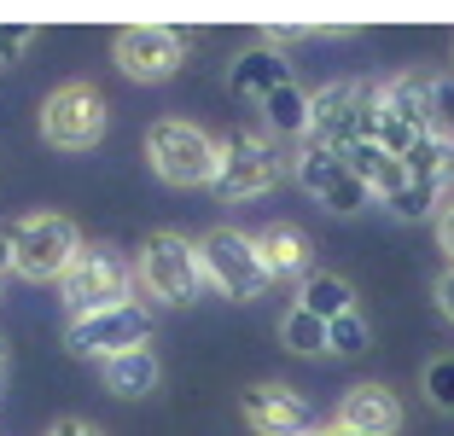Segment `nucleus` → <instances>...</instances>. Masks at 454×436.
I'll return each instance as SVG.
<instances>
[{
    "instance_id": "7",
    "label": "nucleus",
    "mask_w": 454,
    "mask_h": 436,
    "mask_svg": "<svg viewBox=\"0 0 454 436\" xmlns=\"http://www.w3.org/2000/svg\"><path fill=\"white\" fill-rule=\"evenodd\" d=\"M41 134H47V145H59V152H88V145L106 140V99H99L94 82H65V88L47 93Z\"/></svg>"
},
{
    "instance_id": "15",
    "label": "nucleus",
    "mask_w": 454,
    "mask_h": 436,
    "mask_svg": "<svg viewBox=\"0 0 454 436\" xmlns=\"http://www.w3.org/2000/svg\"><path fill=\"white\" fill-rule=\"evenodd\" d=\"M344 158H349V169L367 181V192H373V199H385V204H396L402 192L414 186V181H408V163H402L396 152H385L379 140H356Z\"/></svg>"
},
{
    "instance_id": "8",
    "label": "nucleus",
    "mask_w": 454,
    "mask_h": 436,
    "mask_svg": "<svg viewBox=\"0 0 454 436\" xmlns=\"http://www.w3.org/2000/svg\"><path fill=\"white\" fill-rule=\"evenodd\" d=\"M274 181H280V152H274L262 134H227L222 140V163H215V181H210L215 199L222 204L262 199Z\"/></svg>"
},
{
    "instance_id": "22",
    "label": "nucleus",
    "mask_w": 454,
    "mask_h": 436,
    "mask_svg": "<svg viewBox=\"0 0 454 436\" xmlns=\"http://www.w3.org/2000/svg\"><path fill=\"white\" fill-rule=\"evenodd\" d=\"M280 338H286V349H297V355H321L326 349V320L309 315V308H292V315L280 320Z\"/></svg>"
},
{
    "instance_id": "18",
    "label": "nucleus",
    "mask_w": 454,
    "mask_h": 436,
    "mask_svg": "<svg viewBox=\"0 0 454 436\" xmlns=\"http://www.w3.org/2000/svg\"><path fill=\"white\" fill-rule=\"evenodd\" d=\"M99 378H106L111 396H152V390H158V378H163V367H158V355H152V349H129V355L99 361Z\"/></svg>"
},
{
    "instance_id": "27",
    "label": "nucleus",
    "mask_w": 454,
    "mask_h": 436,
    "mask_svg": "<svg viewBox=\"0 0 454 436\" xmlns=\"http://www.w3.org/2000/svg\"><path fill=\"white\" fill-rule=\"evenodd\" d=\"M437 245H442V256H449V268H454V204H442V215H437Z\"/></svg>"
},
{
    "instance_id": "2",
    "label": "nucleus",
    "mask_w": 454,
    "mask_h": 436,
    "mask_svg": "<svg viewBox=\"0 0 454 436\" xmlns=\"http://www.w3.org/2000/svg\"><path fill=\"white\" fill-rule=\"evenodd\" d=\"M437 128V82L402 70L373 93V140L396 158H408L426 134Z\"/></svg>"
},
{
    "instance_id": "13",
    "label": "nucleus",
    "mask_w": 454,
    "mask_h": 436,
    "mask_svg": "<svg viewBox=\"0 0 454 436\" xmlns=\"http://www.w3.org/2000/svg\"><path fill=\"white\" fill-rule=\"evenodd\" d=\"M239 413L256 436H309V424H315L309 401L297 396V390H286V384H251Z\"/></svg>"
},
{
    "instance_id": "30",
    "label": "nucleus",
    "mask_w": 454,
    "mask_h": 436,
    "mask_svg": "<svg viewBox=\"0 0 454 436\" xmlns=\"http://www.w3.org/2000/svg\"><path fill=\"white\" fill-rule=\"evenodd\" d=\"M6 268H12V256H6V238H0V274H6Z\"/></svg>"
},
{
    "instance_id": "14",
    "label": "nucleus",
    "mask_w": 454,
    "mask_h": 436,
    "mask_svg": "<svg viewBox=\"0 0 454 436\" xmlns=\"http://www.w3.org/2000/svg\"><path fill=\"white\" fill-rule=\"evenodd\" d=\"M333 424L349 431V436H396L402 401H396V390H385V384H356V390H344Z\"/></svg>"
},
{
    "instance_id": "5",
    "label": "nucleus",
    "mask_w": 454,
    "mask_h": 436,
    "mask_svg": "<svg viewBox=\"0 0 454 436\" xmlns=\"http://www.w3.org/2000/svg\"><path fill=\"white\" fill-rule=\"evenodd\" d=\"M373 93L367 82H333L309 99V145L349 152L356 140H373Z\"/></svg>"
},
{
    "instance_id": "23",
    "label": "nucleus",
    "mask_w": 454,
    "mask_h": 436,
    "mask_svg": "<svg viewBox=\"0 0 454 436\" xmlns=\"http://www.w3.org/2000/svg\"><path fill=\"white\" fill-rule=\"evenodd\" d=\"M326 349H333V355H361V349H367V320L361 315L333 320V326H326Z\"/></svg>"
},
{
    "instance_id": "32",
    "label": "nucleus",
    "mask_w": 454,
    "mask_h": 436,
    "mask_svg": "<svg viewBox=\"0 0 454 436\" xmlns=\"http://www.w3.org/2000/svg\"><path fill=\"white\" fill-rule=\"evenodd\" d=\"M321 436H349V431H338V424H333V431H321Z\"/></svg>"
},
{
    "instance_id": "6",
    "label": "nucleus",
    "mask_w": 454,
    "mask_h": 436,
    "mask_svg": "<svg viewBox=\"0 0 454 436\" xmlns=\"http://www.w3.org/2000/svg\"><path fill=\"white\" fill-rule=\"evenodd\" d=\"M199 256H204V279H210L222 297H233V303H251V297H262L274 279H268V262L262 251H256L251 233H233V227H215V233L199 238Z\"/></svg>"
},
{
    "instance_id": "1",
    "label": "nucleus",
    "mask_w": 454,
    "mask_h": 436,
    "mask_svg": "<svg viewBox=\"0 0 454 436\" xmlns=\"http://www.w3.org/2000/svg\"><path fill=\"white\" fill-rule=\"evenodd\" d=\"M88 251L76 233V222L70 215H53V210H35V215H18L12 227H6V256H12V274L18 279H35V285H47V279H65L70 262Z\"/></svg>"
},
{
    "instance_id": "3",
    "label": "nucleus",
    "mask_w": 454,
    "mask_h": 436,
    "mask_svg": "<svg viewBox=\"0 0 454 436\" xmlns=\"http://www.w3.org/2000/svg\"><path fill=\"white\" fill-rule=\"evenodd\" d=\"M146 158L163 186H210L215 163H222V140H210L187 117H158L146 128Z\"/></svg>"
},
{
    "instance_id": "25",
    "label": "nucleus",
    "mask_w": 454,
    "mask_h": 436,
    "mask_svg": "<svg viewBox=\"0 0 454 436\" xmlns=\"http://www.w3.org/2000/svg\"><path fill=\"white\" fill-rule=\"evenodd\" d=\"M29 41H35V29H29V24H0V65H12Z\"/></svg>"
},
{
    "instance_id": "19",
    "label": "nucleus",
    "mask_w": 454,
    "mask_h": 436,
    "mask_svg": "<svg viewBox=\"0 0 454 436\" xmlns=\"http://www.w3.org/2000/svg\"><path fill=\"white\" fill-rule=\"evenodd\" d=\"M233 88L251 93V99H268V93L292 88V65H286V53H274V47H251V53L233 65Z\"/></svg>"
},
{
    "instance_id": "24",
    "label": "nucleus",
    "mask_w": 454,
    "mask_h": 436,
    "mask_svg": "<svg viewBox=\"0 0 454 436\" xmlns=\"http://www.w3.org/2000/svg\"><path fill=\"white\" fill-rule=\"evenodd\" d=\"M426 396L437 401L442 413H454V355H437L426 367Z\"/></svg>"
},
{
    "instance_id": "28",
    "label": "nucleus",
    "mask_w": 454,
    "mask_h": 436,
    "mask_svg": "<svg viewBox=\"0 0 454 436\" xmlns=\"http://www.w3.org/2000/svg\"><path fill=\"white\" fill-rule=\"evenodd\" d=\"M47 436H106V431H99V424H88V419H59Z\"/></svg>"
},
{
    "instance_id": "4",
    "label": "nucleus",
    "mask_w": 454,
    "mask_h": 436,
    "mask_svg": "<svg viewBox=\"0 0 454 436\" xmlns=\"http://www.w3.org/2000/svg\"><path fill=\"white\" fill-rule=\"evenodd\" d=\"M134 274H140L146 297H158V303H169V308L199 303V291L210 285L199 245H187L181 233H152L146 245H140V268H134Z\"/></svg>"
},
{
    "instance_id": "17",
    "label": "nucleus",
    "mask_w": 454,
    "mask_h": 436,
    "mask_svg": "<svg viewBox=\"0 0 454 436\" xmlns=\"http://www.w3.org/2000/svg\"><path fill=\"white\" fill-rule=\"evenodd\" d=\"M402 163H408V181L442 199V192L454 186V134H437V128H431V134H426V140H419Z\"/></svg>"
},
{
    "instance_id": "21",
    "label": "nucleus",
    "mask_w": 454,
    "mask_h": 436,
    "mask_svg": "<svg viewBox=\"0 0 454 436\" xmlns=\"http://www.w3.org/2000/svg\"><path fill=\"white\" fill-rule=\"evenodd\" d=\"M309 99H315V93H303V88L292 82V88L268 93L262 111H268V122H274L280 134H303V140H309Z\"/></svg>"
},
{
    "instance_id": "11",
    "label": "nucleus",
    "mask_w": 454,
    "mask_h": 436,
    "mask_svg": "<svg viewBox=\"0 0 454 436\" xmlns=\"http://www.w3.org/2000/svg\"><path fill=\"white\" fill-rule=\"evenodd\" d=\"M111 53H117V70L129 82H169L187 58V35L169 24H129L117 29Z\"/></svg>"
},
{
    "instance_id": "12",
    "label": "nucleus",
    "mask_w": 454,
    "mask_h": 436,
    "mask_svg": "<svg viewBox=\"0 0 454 436\" xmlns=\"http://www.w3.org/2000/svg\"><path fill=\"white\" fill-rule=\"evenodd\" d=\"M297 181H303L309 199L333 204L338 215H356L361 204L373 199V192H367V181L349 169L344 152H326V145H303V152H297Z\"/></svg>"
},
{
    "instance_id": "26",
    "label": "nucleus",
    "mask_w": 454,
    "mask_h": 436,
    "mask_svg": "<svg viewBox=\"0 0 454 436\" xmlns=\"http://www.w3.org/2000/svg\"><path fill=\"white\" fill-rule=\"evenodd\" d=\"M437 134H454V82H437Z\"/></svg>"
},
{
    "instance_id": "20",
    "label": "nucleus",
    "mask_w": 454,
    "mask_h": 436,
    "mask_svg": "<svg viewBox=\"0 0 454 436\" xmlns=\"http://www.w3.org/2000/svg\"><path fill=\"white\" fill-rule=\"evenodd\" d=\"M297 308H309V315H321L326 326H333V320L356 315V285L338 279V274H309L303 291H297Z\"/></svg>"
},
{
    "instance_id": "29",
    "label": "nucleus",
    "mask_w": 454,
    "mask_h": 436,
    "mask_svg": "<svg viewBox=\"0 0 454 436\" xmlns=\"http://www.w3.org/2000/svg\"><path fill=\"white\" fill-rule=\"evenodd\" d=\"M437 308H442V315L454 320V268H449V274L437 279Z\"/></svg>"
},
{
    "instance_id": "31",
    "label": "nucleus",
    "mask_w": 454,
    "mask_h": 436,
    "mask_svg": "<svg viewBox=\"0 0 454 436\" xmlns=\"http://www.w3.org/2000/svg\"><path fill=\"white\" fill-rule=\"evenodd\" d=\"M0 390H6V349H0Z\"/></svg>"
},
{
    "instance_id": "10",
    "label": "nucleus",
    "mask_w": 454,
    "mask_h": 436,
    "mask_svg": "<svg viewBox=\"0 0 454 436\" xmlns=\"http://www.w3.org/2000/svg\"><path fill=\"white\" fill-rule=\"evenodd\" d=\"M146 338H152V315L140 303H122V308H106V315L70 320L65 349L76 361H111V355H129V349H146Z\"/></svg>"
},
{
    "instance_id": "16",
    "label": "nucleus",
    "mask_w": 454,
    "mask_h": 436,
    "mask_svg": "<svg viewBox=\"0 0 454 436\" xmlns=\"http://www.w3.org/2000/svg\"><path fill=\"white\" fill-rule=\"evenodd\" d=\"M256 251H262V262H268V279H309V262H315L309 238L286 222L262 227V233H256Z\"/></svg>"
},
{
    "instance_id": "9",
    "label": "nucleus",
    "mask_w": 454,
    "mask_h": 436,
    "mask_svg": "<svg viewBox=\"0 0 454 436\" xmlns=\"http://www.w3.org/2000/svg\"><path fill=\"white\" fill-rule=\"evenodd\" d=\"M59 297H65L70 320L122 308V303H129V268H122L106 245H94V251H82L76 262H70V274L59 279Z\"/></svg>"
}]
</instances>
